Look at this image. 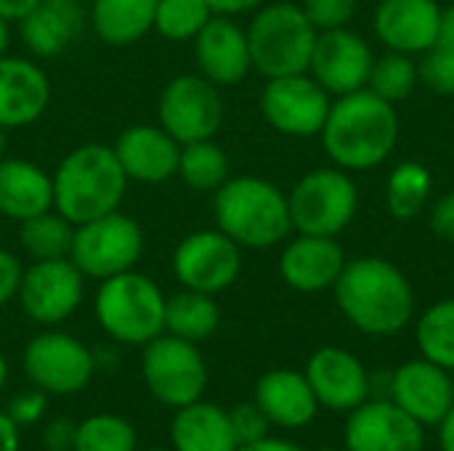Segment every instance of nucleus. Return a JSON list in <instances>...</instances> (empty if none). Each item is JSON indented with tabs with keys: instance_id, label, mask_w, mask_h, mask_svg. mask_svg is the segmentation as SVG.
Returning <instances> with one entry per match:
<instances>
[{
	"instance_id": "nucleus-5",
	"label": "nucleus",
	"mask_w": 454,
	"mask_h": 451,
	"mask_svg": "<svg viewBox=\"0 0 454 451\" xmlns=\"http://www.w3.org/2000/svg\"><path fill=\"white\" fill-rule=\"evenodd\" d=\"M245 32L253 69L266 80L309 72L319 32L303 13L301 3L277 0L258 5Z\"/></svg>"
},
{
	"instance_id": "nucleus-16",
	"label": "nucleus",
	"mask_w": 454,
	"mask_h": 451,
	"mask_svg": "<svg viewBox=\"0 0 454 451\" xmlns=\"http://www.w3.org/2000/svg\"><path fill=\"white\" fill-rule=\"evenodd\" d=\"M372 64H375V53L370 43L359 32L343 27L317 35L309 74L333 98H338L367 88Z\"/></svg>"
},
{
	"instance_id": "nucleus-39",
	"label": "nucleus",
	"mask_w": 454,
	"mask_h": 451,
	"mask_svg": "<svg viewBox=\"0 0 454 451\" xmlns=\"http://www.w3.org/2000/svg\"><path fill=\"white\" fill-rule=\"evenodd\" d=\"M229 420H231V431L237 436V444H255L261 439H266L271 433V423L266 420V415L258 409L255 401L250 404H237L234 409H229Z\"/></svg>"
},
{
	"instance_id": "nucleus-34",
	"label": "nucleus",
	"mask_w": 454,
	"mask_h": 451,
	"mask_svg": "<svg viewBox=\"0 0 454 451\" xmlns=\"http://www.w3.org/2000/svg\"><path fill=\"white\" fill-rule=\"evenodd\" d=\"M418 82H420V72H418L415 56L386 51L372 64L367 90H372L375 96H380L388 104H399L412 96Z\"/></svg>"
},
{
	"instance_id": "nucleus-22",
	"label": "nucleus",
	"mask_w": 454,
	"mask_h": 451,
	"mask_svg": "<svg viewBox=\"0 0 454 451\" xmlns=\"http://www.w3.org/2000/svg\"><path fill=\"white\" fill-rule=\"evenodd\" d=\"M128 181L157 186L176 178L181 144L160 125H130L112 144Z\"/></svg>"
},
{
	"instance_id": "nucleus-9",
	"label": "nucleus",
	"mask_w": 454,
	"mask_h": 451,
	"mask_svg": "<svg viewBox=\"0 0 454 451\" xmlns=\"http://www.w3.org/2000/svg\"><path fill=\"white\" fill-rule=\"evenodd\" d=\"M141 377L160 404L181 409L205 396L207 364L197 343L162 332L144 346Z\"/></svg>"
},
{
	"instance_id": "nucleus-41",
	"label": "nucleus",
	"mask_w": 454,
	"mask_h": 451,
	"mask_svg": "<svg viewBox=\"0 0 454 451\" xmlns=\"http://www.w3.org/2000/svg\"><path fill=\"white\" fill-rule=\"evenodd\" d=\"M21 276H24L21 260L11 250L0 247V308L8 306L11 300H16L19 287H21Z\"/></svg>"
},
{
	"instance_id": "nucleus-10",
	"label": "nucleus",
	"mask_w": 454,
	"mask_h": 451,
	"mask_svg": "<svg viewBox=\"0 0 454 451\" xmlns=\"http://www.w3.org/2000/svg\"><path fill=\"white\" fill-rule=\"evenodd\" d=\"M21 367L27 380L43 393L74 396L90 385L98 364L96 354L82 340L48 327L27 343Z\"/></svg>"
},
{
	"instance_id": "nucleus-18",
	"label": "nucleus",
	"mask_w": 454,
	"mask_h": 451,
	"mask_svg": "<svg viewBox=\"0 0 454 451\" xmlns=\"http://www.w3.org/2000/svg\"><path fill=\"white\" fill-rule=\"evenodd\" d=\"M319 407L330 412H351L370 399V372L359 356L346 348L325 346L311 354L303 369Z\"/></svg>"
},
{
	"instance_id": "nucleus-38",
	"label": "nucleus",
	"mask_w": 454,
	"mask_h": 451,
	"mask_svg": "<svg viewBox=\"0 0 454 451\" xmlns=\"http://www.w3.org/2000/svg\"><path fill=\"white\" fill-rule=\"evenodd\" d=\"M301 8L317 32H330V29H343L351 24V19L356 16L359 0H303Z\"/></svg>"
},
{
	"instance_id": "nucleus-6",
	"label": "nucleus",
	"mask_w": 454,
	"mask_h": 451,
	"mask_svg": "<svg viewBox=\"0 0 454 451\" xmlns=\"http://www.w3.org/2000/svg\"><path fill=\"white\" fill-rule=\"evenodd\" d=\"M165 300L160 284L133 268L98 282L93 314L114 343L144 348L165 332Z\"/></svg>"
},
{
	"instance_id": "nucleus-47",
	"label": "nucleus",
	"mask_w": 454,
	"mask_h": 451,
	"mask_svg": "<svg viewBox=\"0 0 454 451\" xmlns=\"http://www.w3.org/2000/svg\"><path fill=\"white\" fill-rule=\"evenodd\" d=\"M237 451H306V449H301V447H298V444H293V441L266 436V439H261V441H255V444H245V447H239Z\"/></svg>"
},
{
	"instance_id": "nucleus-53",
	"label": "nucleus",
	"mask_w": 454,
	"mask_h": 451,
	"mask_svg": "<svg viewBox=\"0 0 454 451\" xmlns=\"http://www.w3.org/2000/svg\"><path fill=\"white\" fill-rule=\"evenodd\" d=\"M319 451H343V449H333V447H325V449H319Z\"/></svg>"
},
{
	"instance_id": "nucleus-48",
	"label": "nucleus",
	"mask_w": 454,
	"mask_h": 451,
	"mask_svg": "<svg viewBox=\"0 0 454 451\" xmlns=\"http://www.w3.org/2000/svg\"><path fill=\"white\" fill-rule=\"evenodd\" d=\"M439 45H447L454 48V3L442 8V24H439V37H436Z\"/></svg>"
},
{
	"instance_id": "nucleus-26",
	"label": "nucleus",
	"mask_w": 454,
	"mask_h": 451,
	"mask_svg": "<svg viewBox=\"0 0 454 451\" xmlns=\"http://www.w3.org/2000/svg\"><path fill=\"white\" fill-rule=\"evenodd\" d=\"M53 210V175L32 159H0V215L8 221H27Z\"/></svg>"
},
{
	"instance_id": "nucleus-23",
	"label": "nucleus",
	"mask_w": 454,
	"mask_h": 451,
	"mask_svg": "<svg viewBox=\"0 0 454 451\" xmlns=\"http://www.w3.org/2000/svg\"><path fill=\"white\" fill-rule=\"evenodd\" d=\"M51 104L45 69L24 56H0V125L5 130L35 125Z\"/></svg>"
},
{
	"instance_id": "nucleus-37",
	"label": "nucleus",
	"mask_w": 454,
	"mask_h": 451,
	"mask_svg": "<svg viewBox=\"0 0 454 451\" xmlns=\"http://www.w3.org/2000/svg\"><path fill=\"white\" fill-rule=\"evenodd\" d=\"M420 82L436 96H454V48L434 45L418 61Z\"/></svg>"
},
{
	"instance_id": "nucleus-15",
	"label": "nucleus",
	"mask_w": 454,
	"mask_h": 451,
	"mask_svg": "<svg viewBox=\"0 0 454 451\" xmlns=\"http://www.w3.org/2000/svg\"><path fill=\"white\" fill-rule=\"evenodd\" d=\"M426 428L391 399H367L348 412L343 451H423Z\"/></svg>"
},
{
	"instance_id": "nucleus-7",
	"label": "nucleus",
	"mask_w": 454,
	"mask_h": 451,
	"mask_svg": "<svg viewBox=\"0 0 454 451\" xmlns=\"http://www.w3.org/2000/svg\"><path fill=\"white\" fill-rule=\"evenodd\" d=\"M293 231L314 237H338L359 210V189L348 170L317 167L309 170L287 194Z\"/></svg>"
},
{
	"instance_id": "nucleus-43",
	"label": "nucleus",
	"mask_w": 454,
	"mask_h": 451,
	"mask_svg": "<svg viewBox=\"0 0 454 451\" xmlns=\"http://www.w3.org/2000/svg\"><path fill=\"white\" fill-rule=\"evenodd\" d=\"M74 436H77V423H72L69 417H56L43 431V441L48 451H72Z\"/></svg>"
},
{
	"instance_id": "nucleus-50",
	"label": "nucleus",
	"mask_w": 454,
	"mask_h": 451,
	"mask_svg": "<svg viewBox=\"0 0 454 451\" xmlns=\"http://www.w3.org/2000/svg\"><path fill=\"white\" fill-rule=\"evenodd\" d=\"M8 45H11V21L0 16V56L8 53Z\"/></svg>"
},
{
	"instance_id": "nucleus-32",
	"label": "nucleus",
	"mask_w": 454,
	"mask_h": 451,
	"mask_svg": "<svg viewBox=\"0 0 454 451\" xmlns=\"http://www.w3.org/2000/svg\"><path fill=\"white\" fill-rule=\"evenodd\" d=\"M176 175L194 191H215L221 189L229 175V157L223 146L215 144V138L192 141L181 146L178 154V170Z\"/></svg>"
},
{
	"instance_id": "nucleus-31",
	"label": "nucleus",
	"mask_w": 454,
	"mask_h": 451,
	"mask_svg": "<svg viewBox=\"0 0 454 451\" xmlns=\"http://www.w3.org/2000/svg\"><path fill=\"white\" fill-rule=\"evenodd\" d=\"M74 239V223H69L59 210H45L19 223V245L32 260L69 258Z\"/></svg>"
},
{
	"instance_id": "nucleus-52",
	"label": "nucleus",
	"mask_w": 454,
	"mask_h": 451,
	"mask_svg": "<svg viewBox=\"0 0 454 451\" xmlns=\"http://www.w3.org/2000/svg\"><path fill=\"white\" fill-rule=\"evenodd\" d=\"M5 157V128L0 125V159Z\"/></svg>"
},
{
	"instance_id": "nucleus-21",
	"label": "nucleus",
	"mask_w": 454,
	"mask_h": 451,
	"mask_svg": "<svg viewBox=\"0 0 454 451\" xmlns=\"http://www.w3.org/2000/svg\"><path fill=\"white\" fill-rule=\"evenodd\" d=\"M442 5L436 0H380L372 16L375 37L386 51L423 56L436 45Z\"/></svg>"
},
{
	"instance_id": "nucleus-30",
	"label": "nucleus",
	"mask_w": 454,
	"mask_h": 451,
	"mask_svg": "<svg viewBox=\"0 0 454 451\" xmlns=\"http://www.w3.org/2000/svg\"><path fill=\"white\" fill-rule=\"evenodd\" d=\"M434 191V175L420 162H399L386 181V210L394 221H415Z\"/></svg>"
},
{
	"instance_id": "nucleus-55",
	"label": "nucleus",
	"mask_w": 454,
	"mask_h": 451,
	"mask_svg": "<svg viewBox=\"0 0 454 451\" xmlns=\"http://www.w3.org/2000/svg\"><path fill=\"white\" fill-rule=\"evenodd\" d=\"M77 3H80V0H77Z\"/></svg>"
},
{
	"instance_id": "nucleus-42",
	"label": "nucleus",
	"mask_w": 454,
	"mask_h": 451,
	"mask_svg": "<svg viewBox=\"0 0 454 451\" xmlns=\"http://www.w3.org/2000/svg\"><path fill=\"white\" fill-rule=\"evenodd\" d=\"M428 226H431V231L439 239L454 245V191L442 194L431 205V210H428Z\"/></svg>"
},
{
	"instance_id": "nucleus-8",
	"label": "nucleus",
	"mask_w": 454,
	"mask_h": 451,
	"mask_svg": "<svg viewBox=\"0 0 454 451\" xmlns=\"http://www.w3.org/2000/svg\"><path fill=\"white\" fill-rule=\"evenodd\" d=\"M144 229L122 210L106 213L74 226L69 258L85 279L104 282L109 276L133 271L144 255Z\"/></svg>"
},
{
	"instance_id": "nucleus-45",
	"label": "nucleus",
	"mask_w": 454,
	"mask_h": 451,
	"mask_svg": "<svg viewBox=\"0 0 454 451\" xmlns=\"http://www.w3.org/2000/svg\"><path fill=\"white\" fill-rule=\"evenodd\" d=\"M0 451H21L19 425L5 412H0Z\"/></svg>"
},
{
	"instance_id": "nucleus-12",
	"label": "nucleus",
	"mask_w": 454,
	"mask_h": 451,
	"mask_svg": "<svg viewBox=\"0 0 454 451\" xmlns=\"http://www.w3.org/2000/svg\"><path fill=\"white\" fill-rule=\"evenodd\" d=\"M330 106H333V96L309 72L269 77L261 93L263 120L277 133L290 138L319 136L330 114Z\"/></svg>"
},
{
	"instance_id": "nucleus-25",
	"label": "nucleus",
	"mask_w": 454,
	"mask_h": 451,
	"mask_svg": "<svg viewBox=\"0 0 454 451\" xmlns=\"http://www.w3.org/2000/svg\"><path fill=\"white\" fill-rule=\"evenodd\" d=\"M85 24L77 0H40L21 21L19 35L37 58H56L80 37Z\"/></svg>"
},
{
	"instance_id": "nucleus-51",
	"label": "nucleus",
	"mask_w": 454,
	"mask_h": 451,
	"mask_svg": "<svg viewBox=\"0 0 454 451\" xmlns=\"http://www.w3.org/2000/svg\"><path fill=\"white\" fill-rule=\"evenodd\" d=\"M5 380H8V362H5V356L0 354V391L5 388Z\"/></svg>"
},
{
	"instance_id": "nucleus-24",
	"label": "nucleus",
	"mask_w": 454,
	"mask_h": 451,
	"mask_svg": "<svg viewBox=\"0 0 454 451\" xmlns=\"http://www.w3.org/2000/svg\"><path fill=\"white\" fill-rule=\"evenodd\" d=\"M253 401L266 415L271 428L301 431L317 420L319 401L298 369H271L258 377Z\"/></svg>"
},
{
	"instance_id": "nucleus-27",
	"label": "nucleus",
	"mask_w": 454,
	"mask_h": 451,
	"mask_svg": "<svg viewBox=\"0 0 454 451\" xmlns=\"http://www.w3.org/2000/svg\"><path fill=\"white\" fill-rule=\"evenodd\" d=\"M173 451H237V436L231 431L229 412L210 401H194L176 409L170 423Z\"/></svg>"
},
{
	"instance_id": "nucleus-44",
	"label": "nucleus",
	"mask_w": 454,
	"mask_h": 451,
	"mask_svg": "<svg viewBox=\"0 0 454 451\" xmlns=\"http://www.w3.org/2000/svg\"><path fill=\"white\" fill-rule=\"evenodd\" d=\"M266 0H207V5L213 8V13L221 16H239V13H250L258 5H263Z\"/></svg>"
},
{
	"instance_id": "nucleus-33",
	"label": "nucleus",
	"mask_w": 454,
	"mask_h": 451,
	"mask_svg": "<svg viewBox=\"0 0 454 451\" xmlns=\"http://www.w3.org/2000/svg\"><path fill=\"white\" fill-rule=\"evenodd\" d=\"M420 356L454 372V298L428 306L415 324Z\"/></svg>"
},
{
	"instance_id": "nucleus-17",
	"label": "nucleus",
	"mask_w": 454,
	"mask_h": 451,
	"mask_svg": "<svg viewBox=\"0 0 454 451\" xmlns=\"http://www.w3.org/2000/svg\"><path fill=\"white\" fill-rule=\"evenodd\" d=\"M399 409H404L423 428H439V423L454 407L452 372L428 362L412 359L404 362L391 375V396Z\"/></svg>"
},
{
	"instance_id": "nucleus-1",
	"label": "nucleus",
	"mask_w": 454,
	"mask_h": 451,
	"mask_svg": "<svg viewBox=\"0 0 454 451\" xmlns=\"http://www.w3.org/2000/svg\"><path fill=\"white\" fill-rule=\"evenodd\" d=\"M343 319L372 338H391L415 319V290L404 271L386 258L364 255L346 263L333 287Z\"/></svg>"
},
{
	"instance_id": "nucleus-19",
	"label": "nucleus",
	"mask_w": 454,
	"mask_h": 451,
	"mask_svg": "<svg viewBox=\"0 0 454 451\" xmlns=\"http://www.w3.org/2000/svg\"><path fill=\"white\" fill-rule=\"evenodd\" d=\"M192 43L200 74L218 88L242 82L253 69L247 32L234 21V16L213 13Z\"/></svg>"
},
{
	"instance_id": "nucleus-14",
	"label": "nucleus",
	"mask_w": 454,
	"mask_h": 451,
	"mask_svg": "<svg viewBox=\"0 0 454 451\" xmlns=\"http://www.w3.org/2000/svg\"><path fill=\"white\" fill-rule=\"evenodd\" d=\"M85 276L72 258L32 260L24 268L16 300L29 322L40 327H59L82 303Z\"/></svg>"
},
{
	"instance_id": "nucleus-4",
	"label": "nucleus",
	"mask_w": 454,
	"mask_h": 451,
	"mask_svg": "<svg viewBox=\"0 0 454 451\" xmlns=\"http://www.w3.org/2000/svg\"><path fill=\"white\" fill-rule=\"evenodd\" d=\"M215 229L247 250H269L293 231L287 194L258 175H234L213 191Z\"/></svg>"
},
{
	"instance_id": "nucleus-56",
	"label": "nucleus",
	"mask_w": 454,
	"mask_h": 451,
	"mask_svg": "<svg viewBox=\"0 0 454 451\" xmlns=\"http://www.w3.org/2000/svg\"><path fill=\"white\" fill-rule=\"evenodd\" d=\"M45 451H48V449H45Z\"/></svg>"
},
{
	"instance_id": "nucleus-49",
	"label": "nucleus",
	"mask_w": 454,
	"mask_h": 451,
	"mask_svg": "<svg viewBox=\"0 0 454 451\" xmlns=\"http://www.w3.org/2000/svg\"><path fill=\"white\" fill-rule=\"evenodd\" d=\"M439 447L442 451H454V407L450 415L439 423Z\"/></svg>"
},
{
	"instance_id": "nucleus-36",
	"label": "nucleus",
	"mask_w": 454,
	"mask_h": 451,
	"mask_svg": "<svg viewBox=\"0 0 454 451\" xmlns=\"http://www.w3.org/2000/svg\"><path fill=\"white\" fill-rule=\"evenodd\" d=\"M213 8L207 0H157L154 32L173 43L194 40L197 32L210 21Z\"/></svg>"
},
{
	"instance_id": "nucleus-35",
	"label": "nucleus",
	"mask_w": 454,
	"mask_h": 451,
	"mask_svg": "<svg viewBox=\"0 0 454 451\" xmlns=\"http://www.w3.org/2000/svg\"><path fill=\"white\" fill-rule=\"evenodd\" d=\"M136 428L120 415H90L77 423L72 451H136Z\"/></svg>"
},
{
	"instance_id": "nucleus-46",
	"label": "nucleus",
	"mask_w": 454,
	"mask_h": 451,
	"mask_svg": "<svg viewBox=\"0 0 454 451\" xmlns=\"http://www.w3.org/2000/svg\"><path fill=\"white\" fill-rule=\"evenodd\" d=\"M40 0H0V16L8 21H21Z\"/></svg>"
},
{
	"instance_id": "nucleus-40",
	"label": "nucleus",
	"mask_w": 454,
	"mask_h": 451,
	"mask_svg": "<svg viewBox=\"0 0 454 451\" xmlns=\"http://www.w3.org/2000/svg\"><path fill=\"white\" fill-rule=\"evenodd\" d=\"M45 409H48V393H43L40 388L32 385L29 391H21V393H16V396L11 399L5 415H8L19 428H27V425L40 423L43 415H45Z\"/></svg>"
},
{
	"instance_id": "nucleus-11",
	"label": "nucleus",
	"mask_w": 454,
	"mask_h": 451,
	"mask_svg": "<svg viewBox=\"0 0 454 451\" xmlns=\"http://www.w3.org/2000/svg\"><path fill=\"white\" fill-rule=\"evenodd\" d=\"M157 125L168 130L181 146L192 141L215 138L223 125V98L221 88L197 74L173 77L157 104Z\"/></svg>"
},
{
	"instance_id": "nucleus-3",
	"label": "nucleus",
	"mask_w": 454,
	"mask_h": 451,
	"mask_svg": "<svg viewBox=\"0 0 454 451\" xmlns=\"http://www.w3.org/2000/svg\"><path fill=\"white\" fill-rule=\"evenodd\" d=\"M128 183L112 146L82 144L53 170V210L74 226L88 223L120 210Z\"/></svg>"
},
{
	"instance_id": "nucleus-2",
	"label": "nucleus",
	"mask_w": 454,
	"mask_h": 451,
	"mask_svg": "<svg viewBox=\"0 0 454 451\" xmlns=\"http://www.w3.org/2000/svg\"><path fill=\"white\" fill-rule=\"evenodd\" d=\"M319 138L335 167L348 173L372 170L399 144V114L394 104L362 88L333 101Z\"/></svg>"
},
{
	"instance_id": "nucleus-29",
	"label": "nucleus",
	"mask_w": 454,
	"mask_h": 451,
	"mask_svg": "<svg viewBox=\"0 0 454 451\" xmlns=\"http://www.w3.org/2000/svg\"><path fill=\"white\" fill-rule=\"evenodd\" d=\"M221 308L215 295L181 290L165 300V332L189 343H202L218 332Z\"/></svg>"
},
{
	"instance_id": "nucleus-54",
	"label": "nucleus",
	"mask_w": 454,
	"mask_h": 451,
	"mask_svg": "<svg viewBox=\"0 0 454 451\" xmlns=\"http://www.w3.org/2000/svg\"><path fill=\"white\" fill-rule=\"evenodd\" d=\"M146 451H173V449H146Z\"/></svg>"
},
{
	"instance_id": "nucleus-28",
	"label": "nucleus",
	"mask_w": 454,
	"mask_h": 451,
	"mask_svg": "<svg viewBox=\"0 0 454 451\" xmlns=\"http://www.w3.org/2000/svg\"><path fill=\"white\" fill-rule=\"evenodd\" d=\"M154 8L157 0H90L88 21L101 43L125 48L154 29Z\"/></svg>"
},
{
	"instance_id": "nucleus-20",
	"label": "nucleus",
	"mask_w": 454,
	"mask_h": 451,
	"mask_svg": "<svg viewBox=\"0 0 454 451\" xmlns=\"http://www.w3.org/2000/svg\"><path fill=\"white\" fill-rule=\"evenodd\" d=\"M348 258L338 237L298 234L279 253V276L287 287L314 295L335 287Z\"/></svg>"
},
{
	"instance_id": "nucleus-13",
	"label": "nucleus",
	"mask_w": 454,
	"mask_h": 451,
	"mask_svg": "<svg viewBox=\"0 0 454 451\" xmlns=\"http://www.w3.org/2000/svg\"><path fill=\"white\" fill-rule=\"evenodd\" d=\"M242 271V247L221 229L186 234L173 253V274L184 290L218 295L229 290Z\"/></svg>"
}]
</instances>
